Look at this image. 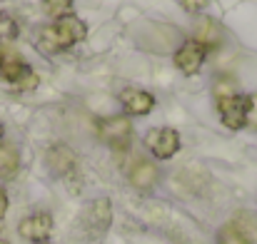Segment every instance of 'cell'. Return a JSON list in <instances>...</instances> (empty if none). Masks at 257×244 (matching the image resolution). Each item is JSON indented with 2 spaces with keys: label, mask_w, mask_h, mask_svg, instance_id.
Returning <instances> with one entry per match:
<instances>
[{
  "label": "cell",
  "mask_w": 257,
  "mask_h": 244,
  "mask_svg": "<svg viewBox=\"0 0 257 244\" xmlns=\"http://www.w3.org/2000/svg\"><path fill=\"white\" fill-rule=\"evenodd\" d=\"M87 38V25L75 18V15H65V18H58L55 23L45 25L43 33H40V48L45 53H63L78 43H83Z\"/></svg>",
  "instance_id": "6da1fadb"
},
{
  "label": "cell",
  "mask_w": 257,
  "mask_h": 244,
  "mask_svg": "<svg viewBox=\"0 0 257 244\" xmlns=\"http://www.w3.org/2000/svg\"><path fill=\"white\" fill-rule=\"evenodd\" d=\"M97 140L110 145L112 150H125L133 140V122L125 115H110L95 122Z\"/></svg>",
  "instance_id": "7a4b0ae2"
},
{
  "label": "cell",
  "mask_w": 257,
  "mask_h": 244,
  "mask_svg": "<svg viewBox=\"0 0 257 244\" xmlns=\"http://www.w3.org/2000/svg\"><path fill=\"white\" fill-rule=\"evenodd\" d=\"M110 222H112V204H110L107 197H97V199L85 204L83 217H80V227L85 229L90 239L102 237L110 229Z\"/></svg>",
  "instance_id": "3957f363"
},
{
  "label": "cell",
  "mask_w": 257,
  "mask_h": 244,
  "mask_svg": "<svg viewBox=\"0 0 257 244\" xmlns=\"http://www.w3.org/2000/svg\"><path fill=\"white\" fill-rule=\"evenodd\" d=\"M138 40L148 53H170L172 45L180 40V30L163 25V23H155V25H145L140 30Z\"/></svg>",
  "instance_id": "277c9868"
},
{
  "label": "cell",
  "mask_w": 257,
  "mask_h": 244,
  "mask_svg": "<svg viewBox=\"0 0 257 244\" xmlns=\"http://www.w3.org/2000/svg\"><path fill=\"white\" fill-rule=\"evenodd\" d=\"M220 120L227 130H242L245 120H247V95H232V97H222L215 100Z\"/></svg>",
  "instance_id": "5b68a950"
},
{
  "label": "cell",
  "mask_w": 257,
  "mask_h": 244,
  "mask_svg": "<svg viewBox=\"0 0 257 244\" xmlns=\"http://www.w3.org/2000/svg\"><path fill=\"white\" fill-rule=\"evenodd\" d=\"M145 147L158 157V160H170L180 152V135L172 127H160L150 130L145 135Z\"/></svg>",
  "instance_id": "8992f818"
},
{
  "label": "cell",
  "mask_w": 257,
  "mask_h": 244,
  "mask_svg": "<svg viewBox=\"0 0 257 244\" xmlns=\"http://www.w3.org/2000/svg\"><path fill=\"white\" fill-rule=\"evenodd\" d=\"M18 232H20V237L28 239V242H35V244L48 242V237L53 234V214H50V212L28 214L25 219H20Z\"/></svg>",
  "instance_id": "52a82bcc"
},
{
  "label": "cell",
  "mask_w": 257,
  "mask_h": 244,
  "mask_svg": "<svg viewBox=\"0 0 257 244\" xmlns=\"http://www.w3.org/2000/svg\"><path fill=\"white\" fill-rule=\"evenodd\" d=\"M0 75L8 82H13L20 92H28V90H35L40 78L35 75V70L30 65H25L23 60H3V68H0Z\"/></svg>",
  "instance_id": "ba28073f"
},
{
  "label": "cell",
  "mask_w": 257,
  "mask_h": 244,
  "mask_svg": "<svg viewBox=\"0 0 257 244\" xmlns=\"http://www.w3.org/2000/svg\"><path fill=\"white\" fill-rule=\"evenodd\" d=\"M205 58H207V50H205L202 45H197L195 40H187V43H182V45L177 48V53H175V65H177L185 75H195V73H200Z\"/></svg>",
  "instance_id": "9c48e42d"
},
{
  "label": "cell",
  "mask_w": 257,
  "mask_h": 244,
  "mask_svg": "<svg viewBox=\"0 0 257 244\" xmlns=\"http://www.w3.org/2000/svg\"><path fill=\"white\" fill-rule=\"evenodd\" d=\"M195 43L202 45L205 50H212V48H220L222 40H225V30L222 25L215 20V18H200L195 23Z\"/></svg>",
  "instance_id": "30bf717a"
},
{
  "label": "cell",
  "mask_w": 257,
  "mask_h": 244,
  "mask_svg": "<svg viewBox=\"0 0 257 244\" xmlns=\"http://www.w3.org/2000/svg\"><path fill=\"white\" fill-rule=\"evenodd\" d=\"M127 179H130V184H133L135 189L148 192V189H153V187L158 184L160 169H158V164L150 162V160H135V164H133L130 172H127Z\"/></svg>",
  "instance_id": "8fae6325"
},
{
  "label": "cell",
  "mask_w": 257,
  "mask_h": 244,
  "mask_svg": "<svg viewBox=\"0 0 257 244\" xmlns=\"http://www.w3.org/2000/svg\"><path fill=\"white\" fill-rule=\"evenodd\" d=\"M120 105L127 115H148L155 107V95L148 90H122L120 92Z\"/></svg>",
  "instance_id": "7c38bea8"
},
{
  "label": "cell",
  "mask_w": 257,
  "mask_h": 244,
  "mask_svg": "<svg viewBox=\"0 0 257 244\" xmlns=\"http://www.w3.org/2000/svg\"><path fill=\"white\" fill-rule=\"evenodd\" d=\"M45 162H48L50 172H53L55 177H65V174H70V172L75 169L78 157H75V152H73L70 147H65V145H53V147L48 150V155H45Z\"/></svg>",
  "instance_id": "4fadbf2b"
},
{
  "label": "cell",
  "mask_w": 257,
  "mask_h": 244,
  "mask_svg": "<svg viewBox=\"0 0 257 244\" xmlns=\"http://www.w3.org/2000/svg\"><path fill=\"white\" fill-rule=\"evenodd\" d=\"M20 167V155L13 145H3L0 147V177H15Z\"/></svg>",
  "instance_id": "5bb4252c"
},
{
  "label": "cell",
  "mask_w": 257,
  "mask_h": 244,
  "mask_svg": "<svg viewBox=\"0 0 257 244\" xmlns=\"http://www.w3.org/2000/svg\"><path fill=\"white\" fill-rule=\"evenodd\" d=\"M232 95H240V82L232 75H217L212 82V97L222 100V97H232Z\"/></svg>",
  "instance_id": "9a60e30c"
},
{
  "label": "cell",
  "mask_w": 257,
  "mask_h": 244,
  "mask_svg": "<svg viewBox=\"0 0 257 244\" xmlns=\"http://www.w3.org/2000/svg\"><path fill=\"white\" fill-rule=\"evenodd\" d=\"M230 224H232V227H237V229H240V232L250 239V242L257 237V219L250 214V212H240V214H237Z\"/></svg>",
  "instance_id": "2e32d148"
},
{
  "label": "cell",
  "mask_w": 257,
  "mask_h": 244,
  "mask_svg": "<svg viewBox=\"0 0 257 244\" xmlns=\"http://www.w3.org/2000/svg\"><path fill=\"white\" fill-rule=\"evenodd\" d=\"M217 244H252L237 227H232V224H225L222 229H220V237H217Z\"/></svg>",
  "instance_id": "e0dca14e"
},
{
  "label": "cell",
  "mask_w": 257,
  "mask_h": 244,
  "mask_svg": "<svg viewBox=\"0 0 257 244\" xmlns=\"http://www.w3.org/2000/svg\"><path fill=\"white\" fill-rule=\"evenodd\" d=\"M43 8H45V13H48V15H53V18L58 20V18L70 15L73 0H43Z\"/></svg>",
  "instance_id": "ac0fdd59"
},
{
  "label": "cell",
  "mask_w": 257,
  "mask_h": 244,
  "mask_svg": "<svg viewBox=\"0 0 257 244\" xmlns=\"http://www.w3.org/2000/svg\"><path fill=\"white\" fill-rule=\"evenodd\" d=\"M15 35H18V23H15L10 15L0 13V43H5V40H13Z\"/></svg>",
  "instance_id": "d6986e66"
},
{
  "label": "cell",
  "mask_w": 257,
  "mask_h": 244,
  "mask_svg": "<svg viewBox=\"0 0 257 244\" xmlns=\"http://www.w3.org/2000/svg\"><path fill=\"white\" fill-rule=\"evenodd\" d=\"M245 127L257 130V92L247 95V120H245Z\"/></svg>",
  "instance_id": "ffe728a7"
},
{
  "label": "cell",
  "mask_w": 257,
  "mask_h": 244,
  "mask_svg": "<svg viewBox=\"0 0 257 244\" xmlns=\"http://www.w3.org/2000/svg\"><path fill=\"white\" fill-rule=\"evenodd\" d=\"M180 3H182V8H185L187 13H200V10L207 8L210 0H180Z\"/></svg>",
  "instance_id": "44dd1931"
},
{
  "label": "cell",
  "mask_w": 257,
  "mask_h": 244,
  "mask_svg": "<svg viewBox=\"0 0 257 244\" xmlns=\"http://www.w3.org/2000/svg\"><path fill=\"white\" fill-rule=\"evenodd\" d=\"M5 212H8V194L5 189H0V219L5 217Z\"/></svg>",
  "instance_id": "7402d4cb"
},
{
  "label": "cell",
  "mask_w": 257,
  "mask_h": 244,
  "mask_svg": "<svg viewBox=\"0 0 257 244\" xmlns=\"http://www.w3.org/2000/svg\"><path fill=\"white\" fill-rule=\"evenodd\" d=\"M3 137H5V130H3V122H0V147H3Z\"/></svg>",
  "instance_id": "603a6c76"
},
{
  "label": "cell",
  "mask_w": 257,
  "mask_h": 244,
  "mask_svg": "<svg viewBox=\"0 0 257 244\" xmlns=\"http://www.w3.org/2000/svg\"><path fill=\"white\" fill-rule=\"evenodd\" d=\"M0 244H8V239L3 237V232H0Z\"/></svg>",
  "instance_id": "cb8c5ba5"
},
{
  "label": "cell",
  "mask_w": 257,
  "mask_h": 244,
  "mask_svg": "<svg viewBox=\"0 0 257 244\" xmlns=\"http://www.w3.org/2000/svg\"><path fill=\"white\" fill-rule=\"evenodd\" d=\"M0 68H3V53H0Z\"/></svg>",
  "instance_id": "d4e9b609"
},
{
  "label": "cell",
  "mask_w": 257,
  "mask_h": 244,
  "mask_svg": "<svg viewBox=\"0 0 257 244\" xmlns=\"http://www.w3.org/2000/svg\"><path fill=\"white\" fill-rule=\"evenodd\" d=\"M43 244H48V242H43Z\"/></svg>",
  "instance_id": "484cf974"
}]
</instances>
